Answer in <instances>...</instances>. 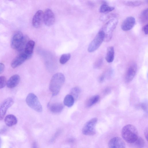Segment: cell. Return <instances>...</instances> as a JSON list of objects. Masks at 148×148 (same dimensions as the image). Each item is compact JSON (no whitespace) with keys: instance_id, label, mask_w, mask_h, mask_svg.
<instances>
[{"instance_id":"1","label":"cell","mask_w":148,"mask_h":148,"mask_svg":"<svg viewBox=\"0 0 148 148\" xmlns=\"http://www.w3.org/2000/svg\"><path fill=\"white\" fill-rule=\"evenodd\" d=\"M65 81V77L62 73H58L53 75L49 85V89L52 96L58 94Z\"/></svg>"},{"instance_id":"2","label":"cell","mask_w":148,"mask_h":148,"mask_svg":"<svg viewBox=\"0 0 148 148\" xmlns=\"http://www.w3.org/2000/svg\"><path fill=\"white\" fill-rule=\"evenodd\" d=\"M121 135L123 139L129 143H133L138 137L136 128L131 124H127L122 128Z\"/></svg>"},{"instance_id":"3","label":"cell","mask_w":148,"mask_h":148,"mask_svg":"<svg viewBox=\"0 0 148 148\" xmlns=\"http://www.w3.org/2000/svg\"><path fill=\"white\" fill-rule=\"evenodd\" d=\"M27 42L22 33L20 31H17L14 33L12 36L11 46L13 49L21 51L24 50Z\"/></svg>"},{"instance_id":"4","label":"cell","mask_w":148,"mask_h":148,"mask_svg":"<svg viewBox=\"0 0 148 148\" xmlns=\"http://www.w3.org/2000/svg\"><path fill=\"white\" fill-rule=\"evenodd\" d=\"M26 102L33 110L38 112H42V106L37 97L34 93H30L28 94L26 99Z\"/></svg>"},{"instance_id":"5","label":"cell","mask_w":148,"mask_h":148,"mask_svg":"<svg viewBox=\"0 0 148 148\" xmlns=\"http://www.w3.org/2000/svg\"><path fill=\"white\" fill-rule=\"evenodd\" d=\"M118 23V21L116 18H113L108 21L104 25L102 30L105 34L104 40L106 41H108L111 39L112 32Z\"/></svg>"},{"instance_id":"6","label":"cell","mask_w":148,"mask_h":148,"mask_svg":"<svg viewBox=\"0 0 148 148\" xmlns=\"http://www.w3.org/2000/svg\"><path fill=\"white\" fill-rule=\"evenodd\" d=\"M105 34L101 30L100 31L89 45L88 50L90 53L94 52L100 46L104 40Z\"/></svg>"},{"instance_id":"7","label":"cell","mask_w":148,"mask_h":148,"mask_svg":"<svg viewBox=\"0 0 148 148\" xmlns=\"http://www.w3.org/2000/svg\"><path fill=\"white\" fill-rule=\"evenodd\" d=\"M97 121V118H93L86 122L82 129L83 134L86 135H93L96 133L95 127Z\"/></svg>"},{"instance_id":"8","label":"cell","mask_w":148,"mask_h":148,"mask_svg":"<svg viewBox=\"0 0 148 148\" xmlns=\"http://www.w3.org/2000/svg\"><path fill=\"white\" fill-rule=\"evenodd\" d=\"M13 99L9 97L4 100L0 103V120L4 118L8 109L14 103Z\"/></svg>"},{"instance_id":"9","label":"cell","mask_w":148,"mask_h":148,"mask_svg":"<svg viewBox=\"0 0 148 148\" xmlns=\"http://www.w3.org/2000/svg\"><path fill=\"white\" fill-rule=\"evenodd\" d=\"M137 69L136 65L134 63L130 64L126 71L124 79L125 82L128 83L131 82L136 75Z\"/></svg>"},{"instance_id":"10","label":"cell","mask_w":148,"mask_h":148,"mask_svg":"<svg viewBox=\"0 0 148 148\" xmlns=\"http://www.w3.org/2000/svg\"><path fill=\"white\" fill-rule=\"evenodd\" d=\"M43 21L45 24L50 26L53 24L55 21L54 14L49 9H47L43 13Z\"/></svg>"},{"instance_id":"11","label":"cell","mask_w":148,"mask_h":148,"mask_svg":"<svg viewBox=\"0 0 148 148\" xmlns=\"http://www.w3.org/2000/svg\"><path fill=\"white\" fill-rule=\"evenodd\" d=\"M124 141L120 138L114 137L111 139L108 143L109 148H125Z\"/></svg>"},{"instance_id":"12","label":"cell","mask_w":148,"mask_h":148,"mask_svg":"<svg viewBox=\"0 0 148 148\" xmlns=\"http://www.w3.org/2000/svg\"><path fill=\"white\" fill-rule=\"evenodd\" d=\"M136 23L135 18L133 16L127 18L122 22L121 27L124 31H128L131 29L134 26Z\"/></svg>"},{"instance_id":"13","label":"cell","mask_w":148,"mask_h":148,"mask_svg":"<svg viewBox=\"0 0 148 148\" xmlns=\"http://www.w3.org/2000/svg\"><path fill=\"white\" fill-rule=\"evenodd\" d=\"M43 21V13L42 10L38 11L34 15L32 19V24L36 28L40 27Z\"/></svg>"},{"instance_id":"14","label":"cell","mask_w":148,"mask_h":148,"mask_svg":"<svg viewBox=\"0 0 148 148\" xmlns=\"http://www.w3.org/2000/svg\"><path fill=\"white\" fill-rule=\"evenodd\" d=\"M27 58L23 52L18 54L12 61L11 63V67L13 68H16L22 64Z\"/></svg>"},{"instance_id":"15","label":"cell","mask_w":148,"mask_h":148,"mask_svg":"<svg viewBox=\"0 0 148 148\" xmlns=\"http://www.w3.org/2000/svg\"><path fill=\"white\" fill-rule=\"evenodd\" d=\"M47 107L52 113H58L62 111L63 109L64 106V105L61 103H49L47 104Z\"/></svg>"},{"instance_id":"16","label":"cell","mask_w":148,"mask_h":148,"mask_svg":"<svg viewBox=\"0 0 148 148\" xmlns=\"http://www.w3.org/2000/svg\"><path fill=\"white\" fill-rule=\"evenodd\" d=\"M35 44L34 41L30 40L27 42L23 52L27 56V59L30 58L32 56Z\"/></svg>"},{"instance_id":"17","label":"cell","mask_w":148,"mask_h":148,"mask_svg":"<svg viewBox=\"0 0 148 148\" xmlns=\"http://www.w3.org/2000/svg\"><path fill=\"white\" fill-rule=\"evenodd\" d=\"M20 77L17 74L13 75L7 82L6 85L9 88H13L16 86L20 81Z\"/></svg>"},{"instance_id":"18","label":"cell","mask_w":148,"mask_h":148,"mask_svg":"<svg viewBox=\"0 0 148 148\" xmlns=\"http://www.w3.org/2000/svg\"><path fill=\"white\" fill-rule=\"evenodd\" d=\"M4 122L7 126L12 127L17 123V120L16 117L14 115L9 114L5 117Z\"/></svg>"},{"instance_id":"19","label":"cell","mask_w":148,"mask_h":148,"mask_svg":"<svg viewBox=\"0 0 148 148\" xmlns=\"http://www.w3.org/2000/svg\"><path fill=\"white\" fill-rule=\"evenodd\" d=\"M114 47L112 46L108 47L105 57L106 61L108 63L112 62L114 60Z\"/></svg>"},{"instance_id":"20","label":"cell","mask_w":148,"mask_h":148,"mask_svg":"<svg viewBox=\"0 0 148 148\" xmlns=\"http://www.w3.org/2000/svg\"><path fill=\"white\" fill-rule=\"evenodd\" d=\"M99 99L98 95L93 96L88 98L86 101L85 106L87 108H89L96 103Z\"/></svg>"},{"instance_id":"21","label":"cell","mask_w":148,"mask_h":148,"mask_svg":"<svg viewBox=\"0 0 148 148\" xmlns=\"http://www.w3.org/2000/svg\"><path fill=\"white\" fill-rule=\"evenodd\" d=\"M75 102L73 97L70 94H68L66 96L64 97L63 103L65 106L68 107H70L73 106Z\"/></svg>"},{"instance_id":"22","label":"cell","mask_w":148,"mask_h":148,"mask_svg":"<svg viewBox=\"0 0 148 148\" xmlns=\"http://www.w3.org/2000/svg\"><path fill=\"white\" fill-rule=\"evenodd\" d=\"M81 92V89L79 87H74L71 89L70 94L73 97L75 100L78 98Z\"/></svg>"},{"instance_id":"23","label":"cell","mask_w":148,"mask_h":148,"mask_svg":"<svg viewBox=\"0 0 148 148\" xmlns=\"http://www.w3.org/2000/svg\"><path fill=\"white\" fill-rule=\"evenodd\" d=\"M114 9L113 7L110 6L106 4L103 3L101 5L99 11L102 13H108L112 11Z\"/></svg>"},{"instance_id":"24","label":"cell","mask_w":148,"mask_h":148,"mask_svg":"<svg viewBox=\"0 0 148 148\" xmlns=\"http://www.w3.org/2000/svg\"><path fill=\"white\" fill-rule=\"evenodd\" d=\"M133 143L136 148H143L145 145V141L142 138L138 137Z\"/></svg>"},{"instance_id":"25","label":"cell","mask_w":148,"mask_h":148,"mask_svg":"<svg viewBox=\"0 0 148 148\" xmlns=\"http://www.w3.org/2000/svg\"><path fill=\"white\" fill-rule=\"evenodd\" d=\"M71 54L69 53L62 54L60 59V63L62 64L66 63L70 58Z\"/></svg>"},{"instance_id":"26","label":"cell","mask_w":148,"mask_h":148,"mask_svg":"<svg viewBox=\"0 0 148 148\" xmlns=\"http://www.w3.org/2000/svg\"><path fill=\"white\" fill-rule=\"evenodd\" d=\"M124 4L127 5L131 6H138L140 5L142 2L140 1H125Z\"/></svg>"},{"instance_id":"27","label":"cell","mask_w":148,"mask_h":148,"mask_svg":"<svg viewBox=\"0 0 148 148\" xmlns=\"http://www.w3.org/2000/svg\"><path fill=\"white\" fill-rule=\"evenodd\" d=\"M140 19L143 22L147 21L148 19V10L147 9L145 10L142 13L140 16Z\"/></svg>"},{"instance_id":"28","label":"cell","mask_w":148,"mask_h":148,"mask_svg":"<svg viewBox=\"0 0 148 148\" xmlns=\"http://www.w3.org/2000/svg\"><path fill=\"white\" fill-rule=\"evenodd\" d=\"M6 83V79L5 77L3 76H0V89L4 87Z\"/></svg>"},{"instance_id":"29","label":"cell","mask_w":148,"mask_h":148,"mask_svg":"<svg viewBox=\"0 0 148 148\" xmlns=\"http://www.w3.org/2000/svg\"><path fill=\"white\" fill-rule=\"evenodd\" d=\"M103 60L101 58L98 59L95 62L94 64V66L95 68H98L100 67L103 64Z\"/></svg>"},{"instance_id":"30","label":"cell","mask_w":148,"mask_h":148,"mask_svg":"<svg viewBox=\"0 0 148 148\" xmlns=\"http://www.w3.org/2000/svg\"><path fill=\"white\" fill-rule=\"evenodd\" d=\"M148 24H146L145 25L143 28V31L145 34H148Z\"/></svg>"},{"instance_id":"31","label":"cell","mask_w":148,"mask_h":148,"mask_svg":"<svg viewBox=\"0 0 148 148\" xmlns=\"http://www.w3.org/2000/svg\"><path fill=\"white\" fill-rule=\"evenodd\" d=\"M5 69V66L2 63H0V74H1L4 71Z\"/></svg>"},{"instance_id":"32","label":"cell","mask_w":148,"mask_h":148,"mask_svg":"<svg viewBox=\"0 0 148 148\" xmlns=\"http://www.w3.org/2000/svg\"><path fill=\"white\" fill-rule=\"evenodd\" d=\"M104 75H101L99 78V82L101 83L103 82L104 79Z\"/></svg>"},{"instance_id":"33","label":"cell","mask_w":148,"mask_h":148,"mask_svg":"<svg viewBox=\"0 0 148 148\" xmlns=\"http://www.w3.org/2000/svg\"><path fill=\"white\" fill-rule=\"evenodd\" d=\"M142 108L145 111L147 110V107L145 104L142 103L141 105Z\"/></svg>"},{"instance_id":"34","label":"cell","mask_w":148,"mask_h":148,"mask_svg":"<svg viewBox=\"0 0 148 148\" xmlns=\"http://www.w3.org/2000/svg\"><path fill=\"white\" fill-rule=\"evenodd\" d=\"M145 135V137L147 139V138H148V128H146L144 132Z\"/></svg>"},{"instance_id":"35","label":"cell","mask_w":148,"mask_h":148,"mask_svg":"<svg viewBox=\"0 0 148 148\" xmlns=\"http://www.w3.org/2000/svg\"><path fill=\"white\" fill-rule=\"evenodd\" d=\"M110 91V89L109 88H106L104 91V92L105 94H107Z\"/></svg>"},{"instance_id":"36","label":"cell","mask_w":148,"mask_h":148,"mask_svg":"<svg viewBox=\"0 0 148 148\" xmlns=\"http://www.w3.org/2000/svg\"><path fill=\"white\" fill-rule=\"evenodd\" d=\"M1 139L0 138V148H1Z\"/></svg>"}]
</instances>
